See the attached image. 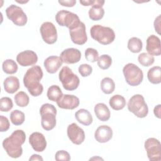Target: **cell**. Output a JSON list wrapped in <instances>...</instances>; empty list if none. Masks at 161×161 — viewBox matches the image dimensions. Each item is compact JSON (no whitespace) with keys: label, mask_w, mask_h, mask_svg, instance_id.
Returning <instances> with one entry per match:
<instances>
[{"label":"cell","mask_w":161,"mask_h":161,"mask_svg":"<svg viewBox=\"0 0 161 161\" xmlns=\"http://www.w3.org/2000/svg\"><path fill=\"white\" fill-rule=\"evenodd\" d=\"M43 75L42 69L39 65H33L29 68L24 75V86L30 94L34 97H37L43 92V87L40 82Z\"/></svg>","instance_id":"6da1fadb"},{"label":"cell","mask_w":161,"mask_h":161,"mask_svg":"<svg viewBox=\"0 0 161 161\" xmlns=\"http://www.w3.org/2000/svg\"><path fill=\"white\" fill-rule=\"evenodd\" d=\"M26 140V134L22 130H16L3 142V148L11 158H17L21 156L23 148L21 145Z\"/></svg>","instance_id":"7a4b0ae2"},{"label":"cell","mask_w":161,"mask_h":161,"mask_svg":"<svg viewBox=\"0 0 161 161\" xmlns=\"http://www.w3.org/2000/svg\"><path fill=\"white\" fill-rule=\"evenodd\" d=\"M90 33L92 39L104 45L111 43L115 38V33L112 28L100 25H93Z\"/></svg>","instance_id":"3957f363"},{"label":"cell","mask_w":161,"mask_h":161,"mask_svg":"<svg viewBox=\"0 0 161 161\" xmlns=\"http://www.w3.org/2000/svg\"><path fill=\"white\" fill-rule=\"evenodd\" d=\"M41 115V125L42 128L46 131H50L56 125L57 109L52 104H43L40 109Z\"/></svg>","instance_id":"277c9868"},{"label":"cell","mask_w":161,"mask_h":161,"mask_svg":"<svg viewBox=\"0 0 161 161\" xmlns=\"http://www.w3.org/2000/svg\"><path fill=\"white\" fill-rule=\"evenodd\" d=\"M128 109L140 118H145L148 113V108L141 94L133 95L128 101Z\"/></svg>","instance_id":"5b68a950"},{"label":"cell","mask_w":161,"mask_h":161,"mask_svg":"<svg viewBox=\"0 0 161 161\" xmlns=\"http://www.w3.org/2000/svg\"><path fill=\"white\" fill-rule=\"evenodd\" d=\"M123 73L126 82L131 86H138L143 79V73L142 69L133 63L126 64L123 69Z\"/></svg>","instance_id":"8992f818"},{"label":"cell","mask_w":161,"mask_h":161,"mask_svg":"<svg viewBox=\"0 0 161 161\" xmlns=\"http://www.w3.org/2000/svg\"><path fill=\"white\" fill-rule=\"evenodd\" d=\"M58 78L63 87L67 91L75 90L79 86L80 80L79 77L67 66H64L60 70Z\"/></svg>","instance_id":"52a82bcc"},{"label":"cell","mask_w":161,"mask_h":161,"mask_svg":"<svg viewBox=\"0 0 161 161\" xmlns=\"http://www.w3.org/2000/svg\"><path fill=\"white\" fill-rule=\"evenodd\" d=\"M7 18L15 25L18 26H25L28 21L27 16L23 9L15 4H11L6 9Z\"/></svg>","instance_id":"ba28073f"},{"label":"cell","mask_w":161,"mask_h":161,"mask_svg":"<svg viewBox=\"0 0 161 161\" xmlns=\"http://www.w3.org/2000/svg\"><path fill=\"white\" fill-rule=\"evenodd\" d=\"M69 34L72 42L77 45H82L86 43L87 40L86 26L80 20L70 27Z\"/></svg>","instance_id":"9c48e42d"},{"label":"cell","mask_w":161,"mask_h":161,"mask_svg":"<svg viewBox=\"0 0 161 161\" xmlns=\"http://www.w3.org/2000/svg\"><path fill=\"white\" fill-rule=\"evenodd\" d=\"M147 157L150 160L160 161L161 160V144L155 138H149L144 143Z\"/></svg>","instance_id":"30bf717a"},{"label":"cell","mask_w":161,"mask_h":161,"mask_svg":"<svg viewBox=\"0 0 161 161\" xmlns=\"http://www.w3.org/2000/svg\"><path fill=\"white\" fill-rule=\"evenodd\" d=\"M57 23L61 26H66L69 29L80 21L77 14L67 10H60L55 15Z\"/></svg>","instance_id":"8fae6325"},{"label":"cell","mask_w":161,"mask_h":161,"mask_svg":"<svg viewBox=\"0 0 161 161\" xmlns=\"http://www.w3.org/2000/svg\"><path fill=\"white\" fill-rule=\"evenodd\" d=\"M40 31L43 40L46 43L51 45L57 42L58 37L57 29L52 22H44L40 26Z\"/></svg>","instance_id":"7c38bea8"},{"label":"cell","mask_w":161,"mask_h":161,"mask_svg":"<svg viewBox=\"0 0 161 161\" xmlns=\"http://www.w3.org/2000/svg\"><path fill=\"white\" fill-rule=\"evenodd\" d=\"M67 133L69 140L75 145H80L85 140V133L83 129L75 123L68 126Z\"/></svg>","instance_id":"4fadbf2b"},{"label":"cell","mask_w":161,"mask_h":161,"mask_svg":"<svg viewBox=\"0 0 161 161\" xmlns=\"http://www.w3.org/2000/svg\"><path fill=\"white\" fill-rule=\"evenodd\" d=\"M16 61L22 67L33 65L38 61V56L35 52L27 50L17 55Z\"/></svg>","instance_id":"5bb4252c"},{"label":"cell","mask_w":161,"mask_h":161,"mask_svg":"<svg viewBox=\"0 0 161 161\" xmlns=\"http://www.w3.org/2000/svg\"><path fill=\"white\" fill-rule=\"evenodd\" d=\"M60 57L63 63L73 64L80 61L81 58V53L77 48H69L62 52L60 55Z\"/></svg>","instance_id":"9a60e30c"},{"label":"cell","mask_w":161,"mask_h":161,"mask_svg":"<svg viewBox=\"0 0 161 161\" xmlns=\"http://www.w3.org/2000/svg\"><path fill=\"white\" fill-rule=\"evenodd\" d=\"M29 143L33 149L38 152H42L47 147V141L44 135L40 132H33L29 137Z\"/></svg>","instance_id":"2e32d148"},{"label":"cell","mask_w":161,"mask_h":161,"mask_svg":"<svg viewBox=\"0 0 161 161\" xmlns=\"http://www.w3.org/2000/svg\"><path fill=\"white\" fill-rule=\"evenodd\" d=\"M79 99L72 94H63L62 97L57 101L60 108L65 109H74L79 105Z\"/></svg>","instance_id":"e0dca14e"},{"label":"cell","mask_w":161,"mask_h":161,"mask_svg":"<svg viewBox=\"0 0 161 161\" xmlns=\"http://www.w3.org/2000/svg\"><path fill=\"white\" fill-rule=\"evenodd\" d=\"M146 50L148 54L152 56H159L161 54V45L160 38L154 35H150L147 39Z\"/></svg>","instance_id":"ac0fdd59"},{"label":"cell","mask_w":161,"mask_h":161,"mask_svg":"<svg viewBox=\"0 0 161 161\" xmlns=\"http://www.w3.org/2000/svg\"><path fill=\"white\" fill-rule=\"evenodd\" d=\"M113 137V130L108 125L99 126L94 132V138L99 143H106Z\"/></svg>","instance_id":"d6986e66"},{"label":"cell","mask_w":161,"mask_h":161,"mask_svg":"<svg viewBox=\"0 0 161 161\" xmlns=\"http://www.w3.org/2000/svg\"><path fill=\"white\" fill-rule=\"evenodd\" d=\"M63 62L60 57L52 55L47 57L43 62V65L47 72L54 74L62 66Z\"/></svg>","instance_id":"ffe728a7"},{"label":"cell","mask_w":161,"mask_h":161,"mask_svg":"<svg viewBox=\"0 0 161 161\" xmlns=\"http://www.w3.org/2000/svg\"><path fill=\"white\" fill-rule=\"evenodd\" d=\"M94 111L97 119L101 121H107L110 118V111L104 103H99L96 104Z\"/></svg>","instance_id":"44dd1931"},{"label":"cell","mask_w":161,"mask_h":161,"mask_svg":"<svg viewBox=\"0 0 161 161\" xmlns=\"http://www.w3.org/2000/svg\"><path fill=\"white\" fill-rule=\"evenodd\" d=\"M4 89L9 94H13L19 88V81L15 76H9L5 79L3 82Z\"/></svg>","instance_id":"7402d4cb"},{"label":"cell","mask_w":161,"mask_h":161,"mask_svg":"<svg viewBox=\"0 0 161 161\" xmlns=\"http://www.w3.org/2000/svg\"><path fill=\"white\" fill-rule=\"evenodd\" d=\"M76 120L84 126L90 125L93 121L92 116L90 112L86 109H80L75 113Z\"/></svg>","instance_id":"603a6c76"},{"label":"cell","mask_w":161,"mask_h":161,"mask_svg":"<svg viewBox=\"0 0 161 161\" xmlns=\"http://www.w3.org/2000/svg\"><path fill=\"white\" fill-rule=\"evenodd\" d=\"M147 78L150 82L158 84L161 82V68L160 66H154L150 68L147 72Z\"/></svg>","instance_id":"cb8c5ba5"},{"label":"cell","mask_w":161,"mask_h":161,"mask_svg":"<svg viewBox=\"0 0 161 161\" xmlns=\"http://www.w3.org/2000/svg\"><path fill=\"white\" fill-rule=\"evenodd\" d=\"M109 104L113 109L118 111L125 108L126 106V100L123 96L119 94H116L109 99Z\"/></svg>","instance_id":"d4e9b609"},{"label":"cell","mask_w":161,"mask_h":161,"mask_svg":"<svg viewBox=\"0 0 161 161\" xmlns=\"http://www.w3.org/2000/svg\"><path fill=\"white\" fill-rule=\"evenodd\" d=\"M47 96L49 100L57 102L62 97V96H63V93L58 86L52 85L48 87Z\"/></svg>","instance_id":"484cf974"},{"label":"cell","mask_w":161,"mask_h":161,"mask_svg":"<svg viewBox=\"0 0 161 161\" xmlns=\"http://www.w3.org/2000/svg\"><path fill=\"white\" fill-rule=\"evenodd\" d=\"M101 91L106 94H109L114 92L115 83L110 77H104L101 81Z\"/></svg>","instance_id":"4316f807"},{"label":"cell","mask_w":161,"mask_h":161,"mask_svg":"<svg viewBox=\"0 0 161 161\" xmlns=\"http://www.w3.org/2000/svg\"><path fill=\"white\" fill-rule=\"evenodd\" d=\"M128 48L130 52L134 53H139L143 48L142 40L137 37H131L128 42Z\"/></svg>","instance_id":"83f0119b"},{"label":"cell","mask_w":161,"mask_h":161,"mask_svg":"<svg viewBox=\"0 0 161 161\" xmlns=\"http://www.w3.org/2000/svg\"><path fill=\"white\" fill-rule=\"evenodd\" d=\"M2 69L6 74H13L17 72L18 67L17 64L13 60L6 59L3 62Z\"/></svg>","instance_id":"f1b7e54d"},{"label":"cell","mask_w":161,"mask_h":161,"mask_svg":"<svg viewBox=\"0 0 161 161\" xmlns=\"http://www.w3.org/2000/svg\"><path fill=\"white\" fill-rule=\"evenodd\" d=\"M89 18L92 21H99L104 15V9L103 7L92 6L88 12Z\"/></svg>","instance_id":"f546056e"},{"label":"cell","mask_w":161,"mask_h":161,"mask_svg":"<svg viewBox=\"0 0 161 161\" xmlns=\"http://www.w3.org/2000/svg\"><path fill=\"white\" fill-rule=\"evenodd\" d=\"M25 119V116L23 112L15 109L10 113V120L11 123L16 126L22 125Z\"/></svg>","instance_id":"4dcf8cb0"},{"label":"cell","mask_w":161,"mask_h":161,"mask_svg":"<svg viewBox=\"0 0 161 161\" xmlns=\"http://www.w3.org/2000/svg\"><path fill=\"white\" fill-rule=\"evenodd\" d=\"M15 103L19 107H26L30 102L28 94L24 91L18 92L14 97Z\"/></svg>","instance_id":"1f68e13d"},{"label":"cell","mask_w":161,"mask_h":161,"mask_svg":"<svg viewBox=\"0 0 161 161\" xmlns=\"http://www.w3.org/2000/svg\"><path fill=\"white\" fill-rule=\"evenodd\" d=\"M97 62V65L100 69L106 70L109 69L112 64V58L109 55L103 54L99 57Z\"/></svg>","instance_id":"d6a6232c"},{"label":"cell","mask_w":161,"mask_h":161,"mask_svg":"<svg viewBox=\"0 0 161 161\" xmlns=\"http://www.w3.org/2000/svg\"><path fill=\"white\" fill-rule=\"evenodd\" d=\"M139 63L144 67H149L154 63L155 58L153 56L148 54V53H142L138 57Z\"/></svg>","instance_id":"836d02e7"},{"label":"cell","mask_w":161,"mask_h":161,"mask_svg":"<svg viewBox=\"0 0 161 161\" xmlns=\"http://www.w3.org/2000/svg\"><path fill=\"white\" fill-rule=\"evenodd\" d=\"M13 107L12 99L9 97H3L0 99V110L2 112H8Z\"/></svg>","instance_id":"e575fe53"},{"label":"cell","mask_w":161,"mask_h":161,"mask_svg":"<svg viewBox=\"0 0 161 161\" xmlns=\"http://www.w3.org/2000/svg\"><path fill=\"white\" fill-rule=\"evenodd\" d=\"M86 59L91 62H95L99 58L98 52L93 48H87L85 51Z\"/></svg>","instance_id":"d590c367"},{"label":"cell","mask_w":161,"mask_h":161,"mask_svg":"<svg viewBox=\"0 0 161 161\" xmlns=\"http://www.w3.org/2000/svg\"><path fill=\"white\" fill-rule=\"evenodd\" d=\"M78 71L82 77H87L92 72V67L87 64H83L79 65Z\"/></svg>","instance_id":"8d00e7d4"},{"label":"cell","mask_w":161,"mask_h":161,"mask_svg":"<svg viewBox=\"0 0 161 161\" xmlns=\"http://www.w3.org/2000/svg\"><path fill=\"white\" fill-rule=\"evenodd\" d=\"M55 159L57 161H69L70 160V155L65 150H58L55 153Z\"/></svg>","instance_id":"74e56055"},{"label":"cell","mask_w":161,"mask_h":161,"mask_svg":"<svg viewBox=\"0 0 161 161\" xmlns=\"http://www.w3.org/2000/svg\"><path fill=\"white\" fill-rule=\"evenodd\" d=\"M10 123L8 119L3 115L0 116V131L4 132L9 130Z\"/></svg>","instance_id":"f35d334b"},{"label":"cell","mask_w":161,"mask_h":161,"mask_svg":"<svg viewBox=\"0 0 161 161\" xmlns=\"http://www.w3.org/2000/svg\"><path fill=\"white\" fill-rule=\"evenodd\" d=\"M58 2L62 6H66V7H73L76 4V1L75 0L58 1Z\"/></svg>","instance_id":"ab89813d"},{"label":"cell","mask_w":161,"mask_h":161,"mask_svg":"<svg viewBox=\"0 0 161 161\" xmlns=\"http://www.w3.org/2000/svg\"><path fill=\"white\" fill-rule=\"evenodd\" d=\"M154 28L158 34H160V15H158L154 21Z\"/></svg>","instance_id":"60d3db41"},{"label":"cell","mask_w":161,"mask_h":161,"mask_svg":"<svg viewBox=\"0 0 161 161\" xmlns=\"http://www.w3.org/2000/svg\"><path fill=\"white\" fill-rule=\"evenodd\" d=\"M160 107H161V105L160 104H158L157 105L155 108H154V109H153V113L155 114V116L158 118H161V114H160Z\"/></svg>","instance_id":"b9f144b4"},{"label":"cell","mask_w":161,"mask_h":161,"mask_svg":"<svg viewBox=\"0 0 161 161\" xmlns=\"http://www.w3.org/2000/svg\"><path fill=\"white\" fill-rule=\"evenodd\" d=\"M95 0H84V1H80V3L84 6H92L94 3Z\"/></svg>","instance_id":"7bdbcfd3"},{"label":"cell","mask_w":161,"mask_h":161,"mask_svg":"<svg viewBox=\"0 0 161 161\" xmlns=\"http://www.w3.org/2000/svg\"><path fill=\"white\" fill-rule=\"evenodd\" d=\"M29 160L30 161H31V160H41V161H43V158L40 155H39L38 154H33L29 158Z\"/></svg>","instance_id":"ee69618b"}]
</instances>
